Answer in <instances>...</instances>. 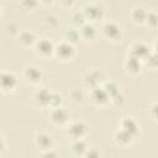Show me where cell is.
I'll return each mask as SVG.
<instances>
[{
	"instance_id": "cell-13",
	"label": "cell",
	"mask_w": 158,
	"mask_h": 158,
	"mask_svg": "<svg viewBox=\"0 0 158 158\" xmlns=\"http://www.w3.org/2000/svg\"><path fill=\"white\" fill-rule=\"evenodd\" d=\"M51 94L47 89H41L35 94V100L37 104H40L41 106H47L49 105V100H51Z\"/></svg>"
},
{
	"instance_id": "cell-11",
	"label": "cell",
	"mask_w": 158,
	"mask_h": 158,
	"mask_svg": "<svg viewBox=\"0 0 158 158\" xmlns=\"http://www.w3.org/2000/svg\"><path fill=\"white\" fill-rule=\"evenodd\" d=\"M121 130L126 131L132 137H135L137 135V132H138V123L132 117H126L121 122Z\"/></svg>"
},
{
	"instance_id": "cell-18",
	"label": "cell",
	"mask_w": 158,
	"mask_h": 158,
	"mask_svg": "<svg viewBox=\"0 0 158 158\" xmlns=\"http://www.w3.org/2000/svg\"><path fill=\"white\" fill-rule=\"evenodd\" d=\"M72 149H73V152H75L77 154H83V153L86 152L88 144H86V142H85L83 138H81V139H74V142H73V144H72Z\"/></svg>"
},
{
	"instance_id": "cell-21",
	"label": "cell",
	"mask_w": 158,
	"mask_h": 158,
	"mask_svg": "<svg viewBox=\"0 0 158 158\" xmlns=\"http://www.w3.org/2000/svg\"><path fill=\"white\" fill-rule=\"evenodd\" d=\"M60 104H62V95H59V94H57V93H52V94H51L49 105H52L53 109H54V107H58Z\"/></svg>"
},
{
	"instance_id": "cell-22",
	"label": "cell",
	"mask_w": 158,
	"mask_h": 158,
	"mask_svg": "<svg viewBox=\"0 0 158 158\" xmlns=\"http://www.w3.org/2000/svg\"><path fill=\"white\" fill-rule=\"evenodd\" d=\"M79 40V31H77V30H69L68 32H67V41L69 42V43H74V42H77Z\"/></svg>"
},
{
	"instance_id": "cell-27",
	"label": "cell",
	"mask_w": 158,
	"mask_h": 158,
	"mask_svg": "<svg viewBox=\"0 0 158 158\" xmlns=\"http://www.w3.org/2000/svg\"><path fill=\"white\" fill-rule=\"evenodd\" d=\"M72 98H73L75 101H81L83 94H81V91H79V90H74V91H72Z\"/></svg>"
},
{
	"instance_id": "cell-23",
	"label": "cell",
	"mask_w": 158,
	"mask_h": 158,
	"mask_svg": "<svg viewBox=\"0 0 158 158\" xmlns=\"http://www.w3.org/2000/svg\"><path fill=\"white\" fill-rule=\"evenodd\" d=\"M84 154H85V158H100V152L95 148H88Z\"/></svg>"
},
{
	"instance_id": "cell-14",
	"label": "cell",
	"mask_w": 158,
	"mask_h": 158,
	"mask_svg": "<svg viewBox=\"0 0 158 158\" xmlns=\"http://www.w3.org/2000/svg\"><path fill=\"white\" fill-rule=\"evenodd\" d=\"M19 42L23 46H30V44H33L36 43V37L35 35L31 32V31H27V30H23L19 33Z\"/></svg>"
},
{
	"instance_id": "cell-26",
	"label": "cell",
	"mask_w": 158,
	"mask_h": 158,
	"mask_svg": "<svg viewBox=\"0 0 158 158\" xmlns=\"http://www.w3.org/2000/svg\"><path fill=\"white\" fill-rule=\"evenodd\" d=\"M42 158H58V156H57V153L54 151L48 149V151H43Z\"/></svg>"
},
{
	"instance_id": "cell-5",
	"label": "cell",
	"mask_w": 158,
	"mask_h": 158,
	"mask_svg": "<svg viewBox=\"0 0 158 158\" xmlns=\"http://www.w3.org/2000/svg\"><path fill=\"white\" fill-rule=\"evenodd\" d=\"M36 52L43 57H47L54 53V44L47 38H41L36 42Z\"/></svg>"
},
{
	"instance_id": "cell-1",
	"label": "cell",
	"mask_w": 158,
	"mask_h": 158,
	"mask_svg": "<svg viewBox=\"0 0 158 158\" xmlns=\"http://www.w3.org/2000/svg\"><path fill=\"white\" fill-rule=\"evenodd\" d=\"M54 53L57 54L58 58H60L63 60H69L74 57L75 49H74V46L72 43H69L68 41H64V42H60L58 46L54 47Z\"/></svg>"
},
{
	"instance_id": "cell-17",
	"label": "cell",
	"mask_w": 158,
	"mask_h": 158,
	"mask_svg": "<svg viewBox=\"0 0 158 158\" xmlns=\"http://www.w3.org/2000/svg\"><path fill=\"white\" fill-rule=\"evenodd\" d=\"M96 31H95V27L91 25V23H88V22H84L81 26H80V35L85 38H93L95 36Z\"/></svg>"
},
{
	"instance_id": "cell-7",
	"label": "cell",
	"mask_w": 158,
	"mask_h": 158,
	"mask_svg": "<svg viewBox=\"0 0 158 158\" xmlns=\"http://www.w3.org/2000/svg\"><path fill=\"white\" fill-rule=\"evenodd\" d=\"M35 141H36V144L42 151H48V149H52V147H53V138L48 133H44V132L37 133Z\"/></svg>"
},
{
	"instance_id": "cell-28",
	"label": "cell",
	"mask_w": 158,
	"mask_h": 158,
	"mask_svg": "<svg viewBox=\"0 0 158 158\" xmlns=\"http://www.w3.org/2000/svg\"><path fill=\"white\" fill-rule=\"evenodd\" d=\"M5 147H6V144H5V141H4V138H2V136H0V154L5 151Z\"/></svg>"
},
{
	"instance_id": "cell-10",
	"label": "cell",
	"mask_w": 158,
	"mask_h": 158,
	"mask_svg": "<svg viewBox=\"0 0 158 158\" xmlns=\"http://www.w3.org/2000/svg\"><path fill=\"white\" fill-rule=\"evenodd\" d=\"M91 99L94 102H96L98 105H105L109 102L110 100V96L107 95V93L104 90V88H100V86H96L91 91Z\"/></svg>"
},
{
	"instance_id": "cell-20",
	"label": "cell",
	"mask_w": 158,
	"mask_h": 158,
	"mask_svg": "<svg viewBox=\"0 0 158 158\" xmlns=\"http://www.w3.org/2000/svg\"><path fill=\"white\" fill-rule=\"evenodd\" d=\"M104 90L107 93V95L110 96V99H112L114 96H116L117 94H120L118 91V88L115 83H106L105 86H104Z\"/></svg>"
},
{
	"instance_id": "cell-25",
	"label": "cell",
	"mask_w": 158,
	"mask_h": 158,
	"mask_svg": "<svg viewBox=\"0 0 158 158\" xmlns=\"http://www.w3.org/2000/svg\"><path fill=\"white\" fill-rule=\"evenodd\" d=\"M146 20H147V22H151L152 26H156V23H157V15H156V12H147Z\"/></svg>"
},
{
	"instance_id": "cell-15",
	"label": "cell",
	"mask_w": 158,
	"mask_h": 158,
	"mask_svg": "<svg viewBox=\"0 0 158 158\" xmlns=\"http://www.w3.org/2000/svg\"><path fill=\"white\" fill-rule=\"evenodd\" d=\"M126 67H127V70H130L131 73H138L141 70V59L130 56L127 58Z\"/></svg>"
},
{
	"instance_id": "cell-24",
	"label": "cell",
	"mask_w": 158,
	"mask_h": 158,
	"mask_svg": "<svg viewBox=\"0 0 158 158\" xmlns=\"http://www.w3.org/2000/svg\"><path fill=\"white\" fill-rule=\"evenodd\" d=\"M73 19H74V21L77 22V23H80V26L84 23V20H85V15H84V12H75L74 14V16H73Z\"/></svg>"
},
{
	"instance_id": "cell-3",
	"label": "cell",
	"mask_w": 158,
	"mask_h": 158,
	"mask_svg": "<svg viewBox=\"0 0 158 158\" xmlns=\"http://www.w3.org/2000/svg\"><path fill=\"white\" fill-rule=\"evenodd\" d=\"M102 32L106 36V38L111 41H117L121 37V28L115 22H106L102 27Z\"/></svg>"
},
{
	"instance_id": "cell-19",
	"label": "cell",
	"mask_w": 158,
	"mask_h": 158,
	"mask_svg": "<svg viewBox=\"0 0 158 158\" xmlns=\"http://www.w3.org/2000/svg\"><path fill=\"white\" fill-rule=\"evenodd\" d=\"M147 17V11L143 7H135L132 10V19L136 22H142Z\"/></svg>"
},
{
	"instance_id": "cell-4",
	"label": "cell",
	"mask_w": 158,
	"mask_h": 158,
	"mask_svg": "<svg viewBox=\"0 0 158 158\" xmlns=\"http://www.w3.org/2000/svg\"><path fill=\"white\" fill-rule=\"evenodd\" d=\"M86 131H88V127L84 122L81 121H75L73 122L70 126H69V135L74 138V139H81L85 135H86Z\"/></svg>"
},
{
	"instance_id": "cell-2",
	"label": "cell",
	"mask_w": 158,
	"mask_h": 158,
	"mask_svg": "<svg viewBox=\"0 0 158 158\" xmlns=\"http://www.w3.org/2000/svg\"><path fill=\"white\" fill-rule=\"evenodd\" d=\"M17 85L16 77L10 72H0V89L4 91H10Z\"/></svg>"
},
{
	"instance_id": "cell-8",
	"label": "cell",
	"mask_w": 158,
	"mask_h": 158,
	"mask_svg": "<svg viewBox=\"0 0 158 158\" xmlns=\"http://www.w3.org/2000/svg\"><path fill=\"white\" fill-rule=\"evenodd\" d=\"M23 74H25V78H26L30 83H32V84L40 83V80L42 79V75H43L41 68L35 67V65L27 67V68L25 69V73H23Z\"/></svg>"
},
{
	"instance_id": "cell-6",
	"label": "cell",
	"mask_w": 158,
	"mask_h": 158,
	"mask_svg": "<svg viewBox=\"0 0 158 158\" xmlns=\"http://www.w3.org/2000/svg\"><path fill=\"white\" fill-rule=\"evenodd\" d=\"M51 120L57 125H64L69 120V112L62 106L54 107L51 112Z\"/></svg>"
},
{
	"instance_id": "cell-9",
	"label": "cell",
	"mask_w": 158,
	"mask_h": 158,
	"mask_svg": "<svg viewBox=\"0 0 158 158\" xmlns=\"http://www.w3.org/2000/svg\"><path fill=\"white\" fill-rule=\"evenodd\" d=\"M130 52H131L130 56H132V57H135V58H138V59H142V58L149 56V49H148V47H147L144 43H142V42H136V43H133V44L131 46V51H130Z\"/></svg>"
},
{
	"instance_id": "cell-16",
	"label": "cell",
	"mask_w": 158,
	"mask_h": 158,
	"mask_svg": "<svg viewBox=\"0 0 158 158\" xmlns=\"http://www.w3.org/2000/svg\"><path fill=\"white\" fill-rule=\"evenodd\" d=\"M132 136L130 133H127L126 131L123 130H118L116 133H115V141L118 143V144H127L132 141Z\"/></svg>"
},
{
	"instance_id": "cell-12",
	"label": "cell",
	"mask_w": 158,
	"mask_h": 158,
	"mask_svg": "<svg viewBox=\"0 0 158 158\" xmlns=\"http://www.w3.org/2000/svg\"><path fill=\"white\" fill-rule=\"evenodd\" d=\"M84 15H85V17H89V19H91V20H94V19H99V17H101L102 16V9L100 7V6H98V5H95V4H89V5H86L85 7H84Z\"/></svg>"
}]
</instances>
